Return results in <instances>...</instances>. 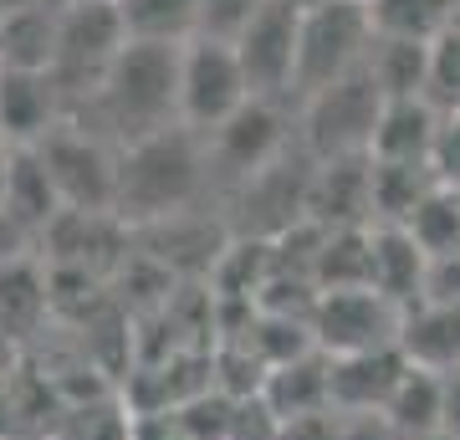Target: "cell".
<instances>
[{
	"label": "cell",
	"mask_w": 460,
	"mask_h": 440,
	"mask_svg": "<svg viewBox=\"0 0 460 440\" xmlns=\"http://www.w3.org/2000/svg\"><path fill=\"white\" fill-rule=\"evenodd\" d=\"M210 144V169H220L230 184L256 180L266 164H277L287 154V129H281V108L271 98H251L241 113H230L215 133H205Z\"/></svg>",
	"instance_id": "obj_10"
},
{
	"label": "cell",
	"mask_w": 460,
	"mask_h": 440,
	"mask_svg": "<svg viewBox=\"0 0 460 440\" xmlns=\"http://www.w3.org/2000/svg\"><path fill=\"white\" fill-rule=\"evenodd\" d=\"M57 21H62V0H36V5L5 11V16H0V67L51 72Z\"/></svg>",
	"instance_id": "obj_20"
},
{
	"label": "cell",
	"mask_w": 460,
	"mask_h": 440,
	"mask_svg": "<svg viewBox=\"0 0 460 440\" xmlns=\"http://www.w3.org/2000/svg\"><path fill=\"white\" fill-rule=\"evenodd\" d=\"M128 47V26L118 0H62L57 21V51H51V82L66 103V118L83 113L98 98L102 77Z\"/></svg>",
	"instance_id": "obj_3"
},
{
	"label": "cell",
	"mask_w": 460,
	"mask_h": 440,
	"mask_svg": "<svg viewBox=\"0 0 460 440\" xmlns=\"http://www.w3.org/2000/svg\"><path fill=\"white\" fill-rule=\"evenodd\" d=\"M66 123V103L51 72L0 67V139L11 148H36L51 129Z\"/></svg>",
	"instance_id": "obj_12"
},
{
	"label": "cell",
	"mask_w": 460,
	"mask_h": 440,
	"mask_svg": "<svg viewBox=\"0 0 460 440\" xmlns=\"http://www.w3.org/2000/svg\"><path fill=\"white\" fill-rule=\"evenodd\" d=\"M384 87H378L374 67L363 62L332 87H323L317 98H307V154L317 164L328 159H358L374 148V129L384 118Z\"/></svg>",
	"instance_id": "obj_5"
},
{
	"label": "cell",
	"mask_w": 460,
	"mask_h": 440,
	"mask_svg": "<svg viewBox=\"0 0 460 440\" xmlns=\"http://www.w3.org/2000/svg\"><path fill=\"white\" fill-rule=\"evenodd\" d=\"M0 211L11 215L26 236H47L62 215V195L47 175V159L41 148H11V184H5V205Z\"/></svg>",
	"instance_id": "obj_18"
},
{
	"label": "cell",
	"mask_w": 460,
	"mask_h": 440,
	"mask_svg": "<svg viewBox=\"0 0 460 440\" xmlns=\"http://www.w3.org/2000/svg\"><path fill=\"white\" fill-rule=\"evenodd\" d=\"M277 440H338V409H323V415H302V420H287Z\"/></svg>",
	"instance_id": "obj_32"
},
{
	"label": "cell",
	"mask_w": 460,
	"mask_h": 440,
	"mask_svg": "<svg viewBox=\"0 0 460 440\" xmlns=\"http://www.w3.org/2000/svg\"><path fill=\"white\" fill-rule=\"evenodd\" d=\"M307 226L317 230L374 226V154L317 164L313 190H307Z\"/></svg>",
	"instance_id": "obj_11"
},
{
	"label": "cell",
	"mask_w": 460,
	"mask_h": 440,
	"mask_svg": "<svg viewBox=\"0 0 460 440\" xmlns=\"http://www.w3.org/2000/svg\"><path fill=\"white\" fill-rule=\"evenodd\" d=\"M51 277L31 256L0 261V333L16 343H31L51 318Z\"/></svg>",
	"instance_id": "obj_17"
},
{
	"label": "cell",
	"mask_w": 460,
	"mask_h": 440,
	"mask_svg": "<svg viewBox=\"0 0 460 440\" xmlns=\"http://www.w3.org/2000/svg\"><path fill=\"white\" fill-rule=\"evenodd\" d=\"M410 369L414 364L399 343L332 359V409L338 415H384Z\"/></svg>",
	"instance_id": "obj_13"
},
{
	"label": "cell",
	"mask_w": 460,
	"mask_h": 440,
	"mask_svg": "<svg viewBox=\"0 0 460 440\" xmlns=\"http://www.w3.org/2000/svg\"><path fill=\"white\" fill-rule=\"evenodd\" d=\"M180 51L169 41H128L113 72L102 77L98 98L83 113H72L66 123H83L113 148L144 144L154 133L180 129Z\"/></svg>",
	"instance_id": "obj_1"
},
{
	"label": "cell",
	"mask_w": 460,
	"mask_h": 440,
	"mask_svg": "<svg viewBox=\"0 0 460 440\" xmlns=\"http://www.w3.org/2000/svg\"><path fill=\"white\" fill-rule=\"evenodd\" d=\"M41 159L47 175L62 195V211H83V215H113L118 205V148L108 139H98L83 123H62L41 139ZM118 220V215H113Z\"/></svg>",
	"instance_id": "obj_6"
},
{
	"label": "cell",
	"mask_w": 460,
	"mask_h": 440,
	"mask_svg": "<svg viewBox=\"0 0 460 440\" xmlns=\"http://www.w3.org/2000/svg\"><path fill=\"white\" fill-rule=\"evenodd\" d=\"M338 440H404L389 415H338Z\"/></svg>",
	"instance_id": "obj_31"
},
{
	"label": "cell",
	"mask_w": 460,
	"mask_h": 440,
	"mask_svg": "<svg viewBox=\"0 0 460 440\" xmlns=\"http://www.w3.org/2000/svg\"><path fill=\"white\" fill-rule=\"evenodd\" d=\"M5 184H11V144L0 139V205H5Z\"/></svg>",
	"instance_id": "obj_35"
},
{
	"label": "cell",
	"mask_w": 460,
	"mask_h": 440,
	"mask_svg": "<svg viewBox=\"0 0 460 440\" xmlns=\"http://www.w3.org/2000/svg\"><path fill=\"white\" fill-rule=\"evenodd\" d=\"M440 430L450 440H460V369L445 374V400H440Z\"/></svg>",
	"instance_id": "obj_33"
},
{
	"label": "cell",
	"mask_w": 460,
	"mask_h": 440,
	"mask_svg": "<svg viewBox=\"0 0 460 440\" xmlns=\"http://www.w3.org/2000/svg\"><path fill=\"white\" fill-rule=\"evenodd\" d=\"M251 103L246 67L235 57V41H215V36H195L180 51V113L184 129L215 133L230 113H241Z\"/></svg>",
	"instance_id": "obj_7"
},
{
	"label": "cell",
	"mask_w": 460,
	"mask_h": 440,
	"mask_svg": "<svg viewBox=\"0 0 460 440\" xmlns=\"http://www.w3.org/2000/svg\"><path fill=\"white\" fill-rule=\"evenodd\" d=\"M440 108L425 98H399L384 103V118L374 129V159L384 164H429L435 159V139H440Z\"/></svg>",
	"instance_id": "obj_16"
},
{
	"label": "cell",
	"mask_w": 460,
	"mask_h": 440,
	"mask_svg": "<svg viewBox=\"0 0 460 440\" xmlns=\"http://www.w3.org/2000/svg\"><path fill=\"white\" fill-rule=\"evenodd\" d=\"M210 169L205 154V133L195 129H164L144 139V144L118 148V205L113 215L123 226H164L180 211H190V200L199 195Z\"/></svg>",
	"instance_id": "obj_2"
},
{
	"label": "cell",
	"mask_w": 460,
	"mask_h": 440,
	"mask_svg": "<svg viewBox=\"0 0 460 440\" xmlns=\"http://www.w3.org/2000/svg\"><path fill=\"white\" fill-rule=\"evenodd\" d=\"M378 36H414V41H435V36L456 21L460 5L450 0H368Z\"/></svg>",
	"instance_id": "obj_25"
},
{
	"label": "cell",
	"mask_w": 460,
	"mask_h": 440,
	"mask_svg": "<svg viewBox=\"0 0 460 440\" xmlns=\"http://www.w3.org/2000/svg\"><path fill=\"white\" fill-rule=\"evenodd\" d=\"M21 5H36V0H0V16H5V11H21Z\"/></svg>",
	"instance_id": "obj_36"
},
{
	"label": "cell",
	"mask_w": 460,
	"mask_h": 440,
	"mask_svg": "<svg viewBox=\"0 0 460 440\" xmlns=\"http://www.w3.org/2000/svg\"><path fill=\"white\" fill-rule=\"evenodd\" d=\"M425 272H429V256L410 230L404 226H374V277H368L374 292H384L399 312H410V308H420V297H425Z\"/></svg>",
	"instance_id": "obj_15"
},
{
	"label": "cell",
	"mask_w": 460,
	"mask_h": 440,
	"mask_svg": "<svg viewBox=\"0 0 460 440\" xmlns=\"http://www.w3.org/2000/svg\"><path fill=\"white\" fill-rule=\"evenodd\" d=\"M256 11H261V0H205V11H199V36L235 41Z\"/></svg>",
	"instance_id": "obj_28"
},
{
	"label": "cell",
	"mask_w": 460,
	"mask_h": 440,
	"mask_svg": "<svg viewBox=\"0 0 460 440\" xmlns=\"http://www.w3.org/2000/svg\"><path fill=\"white\" fill-rule=\"evenodd\" d=\"M440 400H445V374L414 364L410 374H404V384L394 390V400H389L384 415L394 420V430L404 440H420V436H435V430H440Z\"/></svg>",
	"instance_id": "obj_24"
},
{
	"label": "cell",
	"mask_w": 460,
	"mask_h": 440,
	"mask_svg": "<svg viewBox=\"0 0 460 440\" xmlns=\"http://www.w3.org/2000/svg\"><path fill=\"white\" fill-rule=\"evenodd\" d=\"M128 41H169L184 47L199 36V11L205 0H118Z\"/></svg>",
	"instance_id": "obj_23"
},
{
	"label": "cell",
	"mask_w": 460,
	"mask_h": 440,
	"mask_svg": "<svg viewBox=\"0 0 460 440\" xmlns=\"http://www.w3.org/2000/svg\"><path fill=\"white\" fill-rule=\"evenodd\" d=\"M420 302H460V251L456 256H429L425 297Z\"/></svg>",
	"instance_id": "obj_30"
},
{
	"label": "cell",
	"mask_w": 460,
	"mask_h": 440,
	"mask_svg": "<svg viewBox=\"0 0 460 440\" xmlns=\"http://www.w3.org/2000/svg\"><path fill=\"white\" fill-rule=\"evenodd\" d=\"M429 164H435L440 184L460 190V108L440 118V139H435V159H429Z\"/></svg>",
	"instance_id": "obj_29"
},
{
	"label": "cell",
	"mask_w": 460,
	"mask_h": 440,
	"mask_svg": "<svg viewBox=\"0 0 460 440\" xmlns=\"http://www.w3.org/2000/svg\"><path fill=\"white\" fill-rule=\"evenodd\" d=\"M296 41H302V0H261V11L235 36V57L246 67L251 98H292Z\"/></svg>",
	"instance_id": "obj_8"
},
{
	"label": "cell",
	"mask_w": 460,
	"mask_h": 440,
	"mask_svg": "<svg viewBox=\"0 0 460 440\" xmlns=\"http://www.w3.org/2000/svg\"><path fill=\"white\" fill-rule=\"evenodd\" d=\"M16 348H21L16 338H5V333H0V379H11V369H16Z\"/></svg>",
	"instance_id": "obj_34"
},
{
	"label": "cell",
	"mask_w": 460,
	"mask_h": 440,
	"mask_svg": "<svg viewBox=\"0 0 460 440\" xmlns=\"http://www.w3.org/2000/svg\"><path fill=\"white\" fill-rule=\"evenodd\" d=\"M399 348L410 354V364L450 374L460 369V302H420L404 312L399 328Z\"/></svg>",
	"instance_id": "obj_19"
},
{
	"label": "cell",
	"mask_w": 460,
	"mask_h": 440,
	"mask_svg": "<svg viewBox=\"0 0 460 440\" xmlns=\"http://www.w3.org/2000/svg\"><path fill=\"white\" fill-rule=\"evenodd\" d=\"M420 440H450V436H445V430H435V436H420Z\"/></svg>",
	"instance_id": "obj_37"
},
{
	"label": "cell",
	"mask_w": 460,
	"mask_h": 440,
	"mask_svg": "<svg viewBox=\"0 0 460 440\" xmlns=\"http://www.w3.org/2000/svg\"><path fill=\"white\" fill-rule=\"evenodd\" d=\"M374 11L368 0H313L302 5V41H296V82L292 98H317L323 87L348 77L374 51Z\"/></svg>",
	"instance_id": "obj_4"
},
{
	"label": "cell",
	"mask_w": 460,
	"mask_h": 440,
	"mask_svg": "<svg viewBox=\"0 0 460 440\" xmlns=\"http://www.w3.org/2000/svg\"><path fill=\"white\" fill-rule=\"evenodd\" d=\"M404 230L425 246V256H456L460 251V190L440 184V190L410 215V226Z\"/></svg>",
	"instance_id": "obj_26"
},
{
	"label": "cell",
	"mask_w": 460,
	"mask_h": 440,
	"mask_svg": "<svg viewBox=\"0 0 460 440\" xmlns=\"http://www.w3.org/2000/svg\"><path fill=\"white\" fill-rule=\"evenodd\" d=\"M368 67H374L384 98H425L429 93V41H414V36H374V51H368Z\"/></svg>",
	"instance_id": "obj_22"
},
{
	"label": "cell",
	"mask_w": 460,
	"mask_h": 440,
	"mask_svg": "<svg viewBox=\"0 0 460 440\" xmlns=\"http://www.w3.org/2000/svg\"><path fill=\"white\" fill-rule=\"evenodd\" d=\"M425 103H435L440 113L460 108V11L435 41H429V93Z\"/></svg>",
	"instance_id": "obj_27"
},
{
	"label": "cell",
	"mask_w": 460,
	"mask_h": 440,
	"mask_svg": "<svg viewBox=\"0 0 460 440\" xmlns=\"http://www.w3.org/2000/svg\"><path fill=\"white\" fill-rule=\"evenodd\" d=\"M261 400L281 425L332 409V359L323 348H313V354H302V359L271 369V374L261 379Z\"/></svg>",
	"instance_id": "obj_14"
},
{
	"label": "cell",
	"mask_w": 460,
	"mask_h": 440,
	"mask_svg": "<svg viewBox=\"0 0 460 440\" xmlns=\"http://www.w3.org/2000/svg\"><path fill=\"white\" fill-rule=\"evenodd\" d=\"M440 190L435 164H384L374 159V226H410V215Z\"/></svg>",
	"instance_id": "obj_21"
},
{
	"label": "cell",
	"mask_w": 460,
	"mask_h": 440,
	"mask_svg": "<svg viewBox=\"0 0 460 440\" xmlns=\"http://www.w3.org/2000/svg\"><path fill=\"white\" fill-rule=\"evenodd\" d=\"M404 312L374 287H348V292H323L313 308V338L328 359L343 354H368V348H389L399 343Z\"/></svg>",
	"instance_id": "obj_9"
}]
</instances>
